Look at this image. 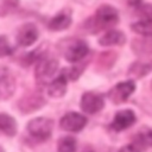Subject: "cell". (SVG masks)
<instances>
[{"instance_id": "6da1fadb", "label": "cell", "mask_w": 152, "mask_h": 152, "mask_svg": "<svg viewBox=\"0 0 152 152\" xmlns=\"http://www.w3.org/2000/svg\"><path fill=\"white\" fill-rule=\"evenodd\" d=\"M119 23V13L115 7L110 5H101L95 14L87 19L84 23V30L89 33H97L102 30L113 27Z\"/></svg>"}, {"instance_id": "7a4b0ae2", "label": "cell", "mask_w": 152, "mask_h": 152, "mask_svg": "<svg viewBox=\"0 0 152 152\" xmlns=\"http://www.w3.org/2000/svg\"><path fill=\"white\" fill-rule=\"evenodd\" d=\"M58 49L63 55V57L70 63L82 61L89 52L88 44L84 40L76 39V38L63 39L62 42H59Z\"/></svg>"}, {"instance_id": "3957f363", "label": "cell", "mask_w": 152, "mask_h": 152, "mask_svg": "<svg viewBox=\"0 0 152 152\" xmlns=\"http://www.w3.org/2000/svg\"><path fill=\"white\" fill-rule=\"evenodd\" d=\"M26 128L34 139L39 141H44L51 137L53 121L49 118H36L28 121Z\"/></svg>"}, {"instance_id": "277c9868", "label": "cell", "mask_w": 152, "mask_h": 152, "mask_svg": "<svg viewBox=\"0 0 152 152\" xmlns=\"http://www.w3.org/2000/svg\"><path fill=\"white\" fill-rule=\"evenodd\" d=\"M58 69V61L53 57H45L43 56L36 66L34 74L36 80L39 83H45L48 80H50Z\"/></svg>"}, {"instance_id": "5b68a950", "label": "cell", "mask_w": 152, "mask_h": 152, "mask_svg": "<svg viewBox=\"0 0 152 152\" xmlns=\"http://www.w3.org/2000/svg\"><path fill=\"white\" fill-rule=\"evenodd\" d=\"M135 90V84L132 80L124 81L120 83H116L109 91H108V99L114 104H120L125 102Z\"/></svg>"}, {"instance_id": "8992f818", "label": "cell", "mask_w": 152, "mask_h": 152, "mask_svg": "<svg viewBox=\"0 0 152 152\" xmlns=\"http://www.w3.org/2000/svg\"><path fill=\"white\" fill-rule=\"evenodd\" d=\"M45 104V99L38 93H28L25 94L18 101V109L23 114H28L34 110L40 109Z\"/></svg>"}, {"instance_id": "52a82bcc", "label": "cell", "mask_w": 152, "mask_h": 152, "mask_svg": "<svg viewBox=\"0 0 152 152\" xmlns=\"http://www.w3.org/2000/svg\"><path fill=\"white\" fill-rule=\"evenodd\" d=\"M86 125H87V118L76 112L66 113L59 121L61 128L68 132H80L86 127Z\"/></svg>"}, {"instance_id": "ba28073f", "label": "cell", "mask_w": 152, "mask_h": 152, "mask_svg": "<svg viewBox=\"0 0 152 152\" xmlns=\"http://www.w3.org/2000/svg\"><path fill=\"white\" fill-rule=\"evenodd\" d=\"M104 106L103 97L99 94L88 91L81 97V109L87 114H96Z\"/></svg>"}, {"instance_id": "9c48e42d", "label": "cell", "mask_w": 152, "mask_h": 152, "mask_svg": "<svg viewBox=\"0 0 152 152\" xmlns=\"http://www.w3.org/2000/svg\"><path fill=\"white\" fill-rule=\"evenodd\" d=\"M39 32L34 24L26 23L21 25L17 32V44L20 46H30L38 39Z\"/></svg>"}, {"instance_id": "30bf717a", "label": "cell", "mask_w": 152, "mask_h": 152, "mask_svg": "<svg viewBox=\"0 0 152 152\" xmlns=\"http://www.w3.org/2000/svg\"><path fill=\"white\" fill-rule=\"evenodd\" d=\"M15 90V80L12 72L2 66L0 68V99L7 100L10 99Z\"/></svg>"}, {"instance_id": "8fae6325", "label": "cell", "mask_w": 152, "mask_h": 152, "mask_svg": "<svg viewBox=\"0 0 152 152\" xmlns=\"http://www.w3.org/2000/svg\"><path fill=\"white\" fill-rule=\"evenodd\" d=\"M135 121H137V116L132 109H122L115 113V116L110 124V127L114 131L119 132L133 126Z\"/></svg>"}, {"instance_id": "7c38bea8", "label": "cell", "mask_w": 152, "mask_h": 152, "mask_svg": "<svg viewBox=\"0 0 152 152\" xmlns=\"http://www.w3.org/2000/svg\"><path fill=\"white\" fill-rule=\"evenodd\" d=\"M151 71H152V59H148V61H137L132 63L131 66L128 68L127 74L133 78H141L147 74H150Z\"/></svg>"}, {"instance_id": "4fadbf2b", "label": "cell", "mask_w": 152, "mask_h": 152, "mask_svg": "<svg viewBox=\"0 0 152 152\" xmlns=\"http://www.w3.org/2000/svg\"><path fill=\"white\" fill-rule=\"evenodd\" d=\"M71 25V15L70 12H61L57 15H55L48 24L49 30L51 31H63L68 28Z\"/></svg>"}, {"instance_id": "5bb4252c", "label": "cell", "mask_w": 152, "mask_h": 152, "mask_svg": "<svg viewBox=\"0 0 152 152\" xmlns=\"http://www.w3.org/2000/svg\"><path fill=\"white\" fill-rule=\"evenodd\" d=\"M125 42H126V37H125L124 32H121L119 30H109L99 39V44L102 46L122 45Z\"/></svg>"}, {"instance_id": "9a60e30c", "label": "cell", "mask_w": 152, "mask_h": 152, "mask_svg": "<svg viewBox=\"0 0 152 152\" xmlns=\"http://www.w3.org/2000/svg\"><path fill=\"white\" fill-rule=\"evenodd\" d=\"M66 81H68V78H66V76L62 72L57 78H55L51 83H50V86H49V88H48V94H49V96H51V97H62V96H64V94L66 93Z\"/></svg>"}, {"instance_id": "2e32d148", "label": "cell", "mask_w": 152, "mask_h": 152, "mask_svg": "<svg viewBox=\"0 0 152 152\" xmlns=\"http://www.w3.org/2000/svg\"><path fill=\"white\" fill-rule=\"evenodd\" d=\"M132 50L139 56H152V38L145 37L132 42Z\"/></svg>"}, {"instance_id": "e0dca14e", "label": "cell", "mask_w": 152, "mask_h": 152, "mask_svg": "<svg viewBox=\"0 0 152 152\" xmlns=\"http://www.w3.org/2000/svg\"><path fill=\"white\" fill-rule=\"evenodd\" d=\"M0 133L7 137H14L17 133V122L6 113H0Z\"/></svg>"}, {"instance_id": "ac0fdd59", "label": "cell", "mask_w": 152, "mask_h": 152, "mask_svg": "<svg viewBox=\"0 0 152 152\" xmlns=\"http://www.w3.org/2000/svg\"><path fill=\"white\" fill-rule=\"evenodd\" d=\"M133 32L144 36V37H152V18H145L131 25Z\"/></svg>"}, {"instance_id": "d6986e66", "label": "cell", "mask_w": 152, "mask_h": 152, "mask_svg": "<svg viewBox=\"0 0 152 152\" xmlns=\"http://www.w3.org/2000/svg\"><path fill=\"white\" fill-rule=\"evenodd\" d=\"M118 55L113 51H106L99 55L97 61H96V66L99 70H107L113 66V64L116 61Z\"/></svg>"}, {"instance_id": "ffe728a7", "label": "cell", "mask_w": 152, "mask_h": 152, "mask_svg": "<svg viewBox=\"0 0 152 152\" xmlns=\"http://www.w3.org/2000/svg\"><path fill=\"white\" fill-rule=\"evenodd\" d=\"M133 141H135L142 150L152 146V128H147V129L138 133L133 138Z\"/></svg>"}, {"instance_id": "44dd1931", "label": "cell", "mask_w": 152, "mask_h": 152, "mask_svg": "<svg viewBox=\"0 0 152 152\" xmlns=\"http://www.w3.org/2000/svg\"><path fill=\"white\" fill-rule=\"evenodd\" d=\"M76 140L72 137H63L58 140L57 152H75Z\"/></svg>"}, {"instance_id": "7402d4cb", "label": "cell", "mask_w": 152, "mask_h": 152, "mask_svg": "<svg viewBox=\"0 0 152 152\" xmlns=\"http://www.w3.org/2000/svg\"><path fill=\"white\" fill-rule=\"evenodd\" d=\"M12 53V49L5 37H0V57H5Z\"/></svg>"}, {"instance_id": "603a6c76", "label": "cell", "mask_w": 152, "mask_h": 152, "mask_svg": "<svg viewBox=\"0 0 152 152\" xmlns=\"http://www.w3.org/2000/svg\"><path fill=\"white\" fill-rule=\"evenodd\" d=\"M142 151H144V150H142L135 141H133V140H132L131 144L125 145V146H122V147L119 150V152H142Z\"/></svg>"}, {"instance_id": "cb8c5ba5", "label": "cell", "mask_w": 152, "mask_h": 152, "mask_svg": "<svg viewBox=\"0 0 152 152\" xmlns=\"http://www.w3.org/2000/svg\"><path fill=\"white\" fill-rule=\"evenodd\" d=\"M4 4L7 7H15L18 5V0H4Z\"/></svg>"}, {"instance_id": "d4e9b609", "label": "cell", "mask_w": 152, "mask_h": 152, "mask_svg": "<svg viewBox=\"0 0 152 152\" xmlns=\"http://www.w3.org/2000/svg\"><path fill=\"white\" fill-rule=\"evenodd\" d=\"M81 152H95V150H94L91 146L87 145V146H84V147L82 148V151H81Z\"/></svg>"}, {"instance_id": "484cf974", "label": "cell", "mask_w": 152, "mask_h": 152, "mask_svg": "<svg viewBox=\"0 0 152 152\" xmlns=\"http://www.w3.org/2000/svg\"><path fill=\"white\" fill-rule=\"evenodd\" d=\"M0 152H4V148L2 147H0Z\"/></svg>"}, {"instance_id": "4316f807", "label": "cell", "mask_w": 152, "mask_h": 152, "mask_svg": "<svg viewBox=\"0 0 152 152\" xmlns=\"http://www.w3.org/2000/svg\"><path fill=\"white\" fill-rule=\"evenodd\" d=\"M151 89H152V81H151Z\"/></svg>"}]
</instances>
